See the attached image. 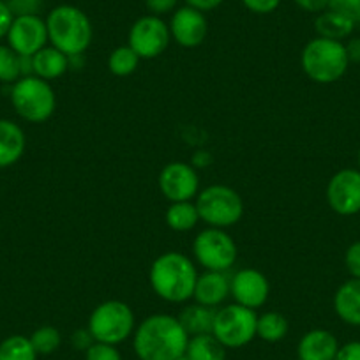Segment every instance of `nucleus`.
Returning a JSON list of instances; mask_svg holds the SVG:
<instances>
[{
  "label": "nucleus",
  "mask_w": 360,
  "mask_h": 360,
  "mask_svg": "<svg viewBox=\"0 0 360 360\" xmlns=\"http://www.w3.org/2000/svg\"><path fill=\"white\" fill-rule=\"evenodd\" d=\"M189 335L172 314H152L140 321L133 334L138 360H175L186 355Z\"/></svg>",
  "instance_id": "nucleus-1"
},
{
  "label": "nucleus",
  "mask_w": 360,
  "mask_h": 360,
  "mask_svg": "<svg viewBox=\"0 0 360 360\" xmlns=\"http://www.w3.org/2000/svg\"><path fill=\"white\" fill-rule=\"evenodd\" d=\"M148 281L159 299L169 304H182L195 295L198 270L189 256L166 251L152 263Z\"/></svg>",
  "instance_id": "nucleus-2"
},
{
  "label": "nucleus",
  "mask_w": 360,
  "mask_h": 360,
  "mask_svg": "<svg viewBox=\"0 0 360 360\" xmlns=\"http://www.w3.org/2000/svg\"><path fill=\"white\" fill-rule=\"evenodd\" d=\"M46 29L51 46L68 57L85 53L94 37L89 16L71 4H60L51 9L46 16Z\"/></svg>",
  "instance_id": "nucleus-3"
},
{
  "label": "nucleus",
  "mask_w": 360,
  "mask_h": 360,
  "mask_svg": "<svg viewBox=\"0 0 360 360\" xmlns=\"http://www.w3.org/2000/svg\"><path fill=\"white\" fill-rule=\"evenodd\" d=\"M348 55L345 43L341 41L316 36L302 48L300 53V68L304 75L320 85H328L341 79L348 71Z\"/></svg>",
  "instance_id": "nucleus-4"
},
{
  "label": "nucleus",
  "mask_w": 360,
  "mask_h": 360,
  "mask_svg": "<svg viewBox=\"0 0 360 360\" xmlns=\"http://www.w3.org/2000/svg\"><path fill=\"white\" fill-rule=\"evenodd\" d=\"M11 105L23 120L43 124L55 113L57 96L50 82L37 76H23L11 86Z\"/></svg>",
  "instance_id": "nucleus-5"
},
{
  "label": "nucleus",
  "mask_w": 360,
  "mask_h": 360,
  "mask_svg": "<svg viewBox=\"0 0 360 360\" xmlns=\"http://www.w3.org/2000/svg\"><path fill=\"white\" fill-rule=\"evenodd\" d=\"M86 328L94 335L96 342L117 346L134 334L136 320L129 304L122 300H106L90 313Z\"/></svg>",
  "instance_id": "nucleus-6"
},
{
  "label": "nucleus",
  "mask_w": 360,
  "mask_h": 360,
  "mask_svg": "<svg viewBox=\"0 0 360 360\" xmlns=\"http://www.w3.org/2000/svg\"><path fill=\"white\" fill-rule=\"evenodd\" d=\"M200 221L210 228L233 226L244 216V202L230 186L214 184L202 189L195 200Z\"/></svg>",
  "instance_id": "nucleus-7"
},
{
  "label": "nucleus",
  "mask_w": 360,
  "mask_h": 360,
  "mask_svg": "<svg viewBox=\"0 0 360 360\" xmlns=\"http://www.w3.org/2000/svg\"><path fill=\"white\" fill-rule=\"evenodd\" d=\"M258 314L255 309L230 304L216 309L212 334L224 348H242L256 338Z\"/></svg>",
  "instance_id": "nucleus-8"
},
{
  "label": "nucleus",
  "mask_w": 360,
  "mask_h": 360,
  "mask_svg": "<svg viewBox=\"0 0 360 360\" xmlns=\"http://www.w3.org/2000/svg\"><path fill=\"white\" fill-rule=\"evenodd\" d=\"M193 255L205 270L228 272L237 262L238 249L226 230L207 226L195 237Z\"/></svg>",
  "instance_id": "nucleus-9"
},
{
  "label": "nucleus",
  "mask_w": 360,
  "mask_h": 360,
  "mask_svg": "<svg viewBox=\"0 0 360 360\" xmlns=\"http://www.w3.org/2000/svg\"><path fill=\"white\" fill-rule=\"evenodd\" d=\"M172 43L169 27L161 16L145 15L138 18L129 29V46L145 60L158 58L168 50Z\"/></svg>",
  "instance_id": "nucleus-10"
},
{
  "label": "nucleus",
  "mask_w": 360,
  "mask_h": 360,
  "mask_svg": "<svg viewBox=\"0 0 360 360\" xmlns=\"http://www.w3.org/2000/svg\"><path fill=\"white\" fill-rule=\"evenodd\" d=\"M158 184L169 203L193 202L200 193V176L191 162H168L159 173Z\"/></svg>",
  "instance_id": "nucleus-11"
},
{
  "label": "nucleus",
  "mask_w": 360,
  "mask_h": 360,
  "mask_svg": "<svg viewBox=\"0 0 360 360\" xmlns=\"http://www.w3.org/2000/svg\"><path fill=\"white\" fill-rule=\"evenodd\" d=\"M6 37H8V46L20 57H32L50 43L46 20L41 18L39 15L15 16Z\"/></svg>",
  "instance_id": "nucleus-12"
},
{
  "label": "nucleus",
  "mask_w": 360,
  "mask_h": 360,
  "mask_svg": "<svg viewBox=\"0 0 360 360\" xmlns=\"http://www.w3.org/2000/svg\"><path fill=\"white\" fill-rule=\"evenodd\" d=\"M328 207L339 216L360 212V169L345 168L332 175L327 184Z\"/></svg>",
  "instance_id": "nucleus-13"
},
{
  "label": "nucleus",
  "mask_w": 360,
  "mask_h": 360,
  "mask_svg": "<svg viewBox=\"0 0 360 360\" xmlns=\"http://www.w3.org/2000/svg\"><path fill=\"white\" fill-rule=\"evenodd\" d=\"M269 295V279L259 270L240 269L230 278V297H233L235 304L256 311L265 306Z\"/></svg>",
  "instance_id": "nucleus-14"
},
{
  "label": "nucleus",
  "mask_w": 360,
  "mask_h": 360,
  "mask_svg": "<svg viewBox=\"0 0 360 360\" xmlns=\"http://www.w3.org/2000/svg\"><path fill=\"white\" fill-rule=\"evenodd\" d=\"M168 27L172 39L182 48L200 46L209 34V22L205 18V13L189 8V6L175 9Z\"/></svg>",
  "instance_id": "nucleus-15"
},
{
  "label": "nucleus",
  "mask_w": 360,
  "mask_h": 360,
  "mask_svg": "<svg viewBox=\"0 0 360 360\" xmlns=\"http://www.w3.org/2000/svg\"><path fill=\"white\" fill-rule=\"evenodd\" d=\"M228 297H230V278L226 272L205 270L203 274H198L195 295H193L195 302L216 309Z\"/></svg>",
  "instance_id": "nucleus-16"
},
{
  "label": "nucleus",
  "mask_w": 360,
  "mask_h": 360,
  "mask_svg": "<svg viewBox=\"0 0 360 360\" xmlns=\"http://www.w3.org/2000/svg\"><path fill=\"white\" fill-rule=\"evenodd\" d=\"M338 352V339L325 328H314V330L306 332L297 346L299 360H334Z\"/></svg>",
  "instance_id": "nucleus-17"
},
{
  "label": "nucleus",
  "mask_w": 360,
  "mask_h": 360,
  "mask_svg": "<svg viewBox=\"0 0 360 360\" xmlns=\"http://www.w3.org/2000/svg\"><path fill=\"white\" fill-rule=\"evenodd\" d=\"M25 131L16 122L0 119V169L16 165L25 154Z\"/></svg>",
  "instance_id": "nucleus-18"
},
{
  "label": "nucleus",
  "mask_w": 360,
  "mask_h": 360,
  "mask_svg": "<svg viewBox=\"0 0 360 360\" xmlns=\"http://www.w3.org/2000/svg\"><path fill=\"white\" fill-rule=\"evenodd\" d=\"M334 311L345 323L360 327V279H348L334 295Z\"/></svg>",
  "instance_id": "nucleus-19"
},
{
  "label": "nucleus",
  "mask_w": 360,
  "mask_h": 360,
  "mask_svg": "<svg viewBox=\"0 0 360 360\" xmlns=\"http://www.w3.org/2000/svg\"><path fill=\"white\" fill-rule=\"evenodd\" d=\"M69 57L53 46H44L32 55V75L44 82H53L68 72Z\"/></svg>",
  "instance_id": "nucleus-20"
},
{
  "label": "nucleus",
  "mask_w": 360,
  "mask_h": 360,
  "mask_svg": "<svg viewBox=\"0 0 360 360\" xmlns=\"http://www.w3.org/2000/svg\"><path fill=\"white\" fill-rule=\"evenodd\" d=\"M176 318H179L180 325L184 327V330L188 332L189 338L202 334H212L216 309L195 302L186 306Z\"/></svg>",
  "instance_id": "nucleus-21"
},
{
  "label": "nucleus",
  "mask_w": 360,
  "mask_h": 360,
  "mask_svg": "<svg viewBox=\"0 0 360 360\" xmlns=\"http://www.w3.org/2000/svg\"><path fill=\"white\" fill-rule=\"evenodd\" d=\"M314 30H316L318 37H325V39L341 41L346 39L355 30V23L349 18H346L341 13H335L332 9H325L314 20Z\"/></svg>",
  "instance_id": "nucleus-22"
},
{
  "label": "nucleus",
  "mask_w": 360,
  "mask_h": 360,
  "mask_svg": "<svg viewBox=\"0 0 360 360\" xmlns=\"http://www.w3.org/2000/svg\"><path fill=\"white\" fill-rule=\"evenodd\" d=\"M166 224L173 231L186 233V231L195 230L196 224L200 223V214L196 209V203L193 202H175L169 203L165 214Z\"/></svg>",
  "instance_id": "nucleus-23"
},
{
  "label": "nucleus",
  "mask_w": 360,
  "mask_h": 360,
  "mask_svg": "<svg viewBox=\"0 0 360 360\" xmlns=\"http://www.w3.org/2000/svg\"><path fill=\"white\" fill-rule=\"evenodd\" d=\"M186 355L189 360H226V348L214 338V334H202L189 338Z\"/></svg>",
  "instance_id": "nucleus-24"
},
{
  "label": "nucleus",
  "mask_w": 360,
  "mask_h": 360,
  "mask_svg": "<svg viewBox=\"0 0 360 360\" xmlns=\"http://www.w3.org/2000/svg\"><path fill=\"white\" fill-rule=\"evenodd\" d=\"M290 330V323L285 314L278 311H269V313L258 316L256 323V338L263 339L266 342H279L286 338Z\"/></svg>",
  "instance_id": "nucleus-25"
},
{
  "label": "nucleus",
  "mask_w": 360,
  "mask_h": 360,
  "mask_svg": "<svg viewBox=\"0 0 360 360\" xmlns=\"http://www.w3.org/2000/svg\"><path fill=\"white\" fill-rule=\"evenodd\" d=\"M0 360H37V352L30 338L15 334L0 342Z\"/></svg>",
  "instance_id": "nucleus-26"
},
{
  "label": "nucleus",
  "mask_w": 360,
  "mask_h": 360,
  "mask_svg": "<svg viewBox=\"0 0 360 360\" xmlns=\"http://www.w3.org/2000/svg\"><path fill=\"white\" fill-rule=\"evenodd\" d=\"M141 58L138 57L136 51L126 44V46H119L110 53L108 57V69L112 75L119 76V78H126L131 76L140 65Z\"/></svg>",
  "instance_id": "nucleus-27"
},
{
  "label": "nucleus",
  "mask_w": 360,
  "mask_h": 360,
  "mask_svg": "<svg viewBox=\"0 0 360 360\" xmlns=\"http://www.w3.org/2000/svg\"><path fill=\"white\" fill-rule=\"evenodd\" d=\"M30 342H32L37 355H51V353L60 348L62 335L58 332V328L51 327V325H44V327L36 328L32 332Z\"/></svg>",
  "instance_id": "nucleus-28"
},
{
  "label": "nucleus",
  "mask_w": 360,
  "mask_h": 360,
  "mask_svg": "<svg viewBox=\"0 0 360 360\" xmlns=\"http://www.w3.org/2000/svg\"><path fill=\"white\" fill-rule=\"evenodd\" d=\"M20 78H22L20 55L9 46L0 44V82L13 85Z\"/></svg>",
  "instance_id": "nucleus-29"
},
{
  "label": "nucleus",
  "mask_w": 360,
  "mask_h": 360,
  "mask_svg": "<svg viewBox=\"0 0 360 360\" xmlns=\"http://www.w3.org/2000/svg\"><path fill=\"white\" fill-rule=\"evenodd\" d=\"M85 360H122L117 346L106 342H94L85 352Z\"/></svg>",
  "instance_id": "nucleus-30"
},
{
  "label": "nucleus",
  "mask_w": 360,
  "mask_h": 360,
  "mask_svg": "<svg viewBox=\"0 0 360 360\" xmlns=\"http://www.w3.org/2000/svg\"><path fill=\"white\" fill-rule=\"evenodd\" d=\"M328 9L341 13L353 23H360V0H328Z\"/></svg>",
  "instance_id": "nucleus-31"
},
{
  "label": "nucleus",
  "mask_w": 360,
  "mask_h": 360,
  "mask_svg": "<svg viewBox=\"0 0 360 360\" xmlns=\"http://www.w3.org/2000/svg\"><path fill=\"white\" fill-rule=\"evenodd\" d=\"M15 16L39 15L43 8V0H6Z\"/></svg>",
  "instance_id": "nucleus-32"
},
{
  "label": "nucleus",
  "mask_w": 360,
  "mask_h": 360,
  "mask_svg": "<svg viewBox=\"0 0 360 360\" xmlns=\"http://www.w3.org/2000/svg\"><path fill=\"white\" fill-rule=\"evenodd\" d=\"M345 265L352 278L360 279V240L353 242V244L346 249Z\"/></svg>",
  "instance_id": "nucleus-33"
},
{
  "label": "nucleus",
  "mask_w": 360,
  "mask_h": 360,
  "mask_svg": "<svg viewBox=\"0 0 360 360\" xmlns=\"http://www.w3.org/2000/svg\"><path fill=\"white\" fill-rule=\"evenodd\" d=\"M242 4L255 15H270L281 6V0H242Z\"/></svg>",
  "instance_id": "nucleus-34"
},
{
  "label": "nucleus",
  "mask_w": 360,
  "mask_h": 360,
  "mask_svg": "<svg viewBox=\"0 0 360 360\" xmlns=\"http://www.w3.org/2000/svg\"><path fill=\"white\" fill-rule=\"evenodd\" d=\"M179 2L180 0H145V8L148 15L165 16L179 9Z\"/></svg>",
  "instance_id": "nucleus-35"
},
{
  "label": "nucleus",
  "mask_w": 360,
  "mask_h": 360,
  "mask_svg": "<svg viewBox=\"0 0 360 360\" xmlns=\"http://www.w3.org/2000/svg\"><path fill=\"white\" fill-rule=\"evenodd\" d=\"M94 342H96V339H94V335L90 334L89 328H78V330L72 332V335H71L72 348L78 349V352H86V349L94 345Z\"/></svg>",
  "instance_id": "nucleus-36"
},
{
  "label": "nucleus",
  "mask_w": 360,
  "mask_h": 360,
  "mask_svg": "<svg viewBox=\"0 0 360 360\" xmlns=\"http://www.w3.org/2000/svg\"><path fill=\"white\" fill-rule=\"evenodd\" d=\"M15 15L9 9L8 2L6 0H0V39H4L9 32V27H11Z\"/></svg>",
  "instance_id": "nucleus-37"
},
{
  "label": "nucleus",
  "mask_w": 360,
  "mask_h": 360,
  "mask_svg": "<svg viewBox=\"0 0 360 360\" xmlns=\"http://www.w3.org/2000/svg\"><path fill=\"white\" fill-rule=\"evenodd\" d=\"M334 360H360V341L346 342L345 346H339V352Z\"/></svg>",
  "instance_id": "nucleus-38"
},
{
  "label": "nucleus",
  "mask_w": 360,
  "mask_h": 360,
  "mask_svg": "<svg viewBox=\"0 0 360 360\" xmlns=\"http://www.w3.org/2000/svg\"><path fill=\"white\" fill-rule=\"evenodd\" d=\"M302 11L320 15L321 11L328 9V0H293Z\"/></svg>",
  "instance_id": "nucleus-39"
},
{
  "label": "nucleus",
  "mask_w": 360,
  "mask_h": 360,
  "mask_svg": "<svg viewBox=\"0 0 360 360\" xmlns=\"http://www.w3.org/2000/svg\"><path fill=\"white\" fill-rule=\"evenodd\" d=\"M223 2L224 0H186V6L198 9V11L202 13H207V11H214V9H217Z\"/></svg>",
  "instance_id": "nucleus-40"
},
{
  "label": "nucleus",
  "mask_w": 360,
  "mask_h": 360,
  "mask_svg": "<svg viewBox=\"0 0 360 360\" xmlns=\"http://www.w3.org/2000/svg\"><path fill=\"white\" fill-rule=\"evenodd\" d=\"M346 55H348L349 62H355V64H360V37H355V39H349L348 43L345 44Z\"/></svg>",
  "instance_id": "nucleus-41"
},
{
  "label": "nucleus",
  "mask_w": 360,
  "mask_h": 360,
  "mask_svg": "<svg viewBox=\"0 0 360 360\" xmlns=\"http://www.w3.org/2000/svg\"><path fill=\"white\" fill-rule=\"evenodd\" d=\"M212 155L209 154L207 150H198L195 152V155H193L191 159V165L195 166V168H207L209 165H212Z\"/></svg>",
  "instance_id": "nucleus-42"
},
{
  "label": "nucleus",
  "mask_w": 360,
  "mask_h": 360,
  "mask_svg": "<svg viewBox=\"0 0 360 360\" xmlns=\"http://www.w3.org/2000/svg\"><path fill=\"white\" fill-rule=\"evenodd\" d=\"M175 360H189V356L188 355H182V356H179V359H175Z\"/></svg>",
  "instance_id": "nucleus-43"
},
{
  "label": "nucleus",
  "mask_w": 360,
  "mask_h": 360,
  "mask_svg": "<svg viewBox=\"0 0 360 360\" xmlns=\"http://www.w3.org/2000/svg\"><path fill=\"white\" fill-rule=\"evenodd\" d=\"M356 159H359V168H360V150H359V155H356Z\"/></svg>",
  "instance_id": "nucleus-44"
}]
</instances>
